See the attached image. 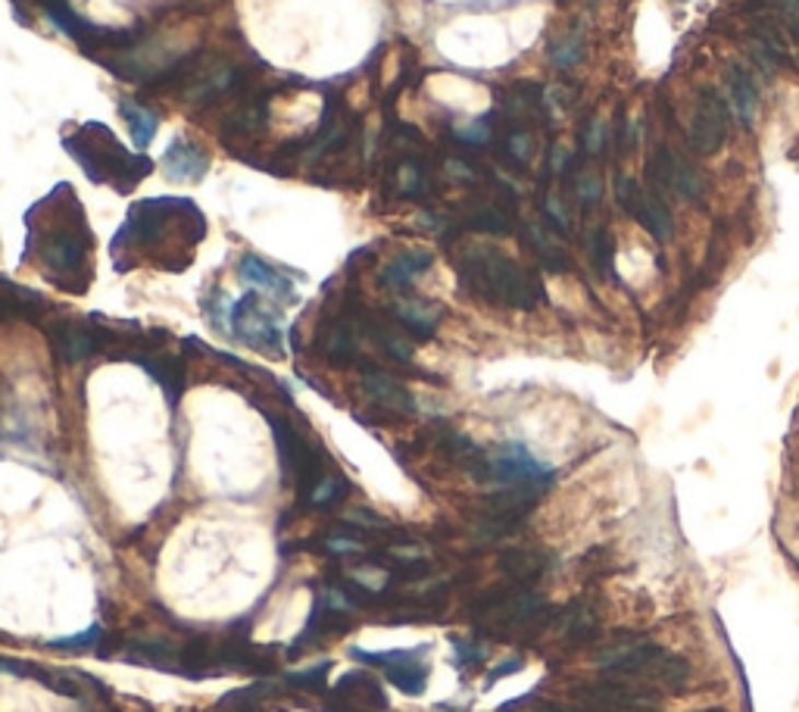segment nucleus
<instances>
[{
	"label": "nucleus",
	"mask_w": 799,
	"mask_h": 712,
	"mask_svg": "<svg viewBox=\"0 0 799 712\" xmlns=\"http://www.w3.org/2000/svg\"><path fill=\"white\" fill-rule=\"evenodd\" d=\"M91 244L85 210L69 185H57L28 210V247L57 288L85 294L91 284Z\"/></svg>",
	"instance_id": "nucleus-1"
},
{
	"label": "nucleus",
	"mask_w": 799,
	"mask_h": 712,
	"mask_svg": "<svg viewBox=\"0 0 799 712\" xmlns=\"http://www.w3.org/2000/svg\"><path fill=\"white\" fill-rule=\"evenodd\" d=\"M207 235V219L188 197H153L141 200L129 210L126 225L113 241V257L126 250L148 257L153 266L181 272L191 266L195 247Z\"/></svg>",
	"instance_id": "nucleus-2"
},
{
	"label": "nucleus",
	"mask_w": 799,
	"mask_h": 712,
	"mask_svg": "<svg viewBox=\"0 0 799 712\" xmlns=\"http://www.w3.org/2000/svg\"><path fill=\"white\" fill-rule=\"evenodd\" d=\"M456 272L469 294L497 306L534 310L543 301V284L538 276L497 247H462L456 257Z\"/></svg>",
	"instance_id": "nucleus-3"
},
{
	"label": "nucleus",
	"mask_w": 799,
	"mask_h": 712,
	"mask_svg": "<svg viewBox=\"0 0 799 712\" xmlns=\"http://www.w3.org/2000/svg\"><path fill=\"white\" fill-rule=\"evenodd\" d=\"M63 148L85 170L91 182L113 185L119 195H131L138 182H144L153 170L144 153L126 151L104 122H85L63 135Z\"/></svg>",
	"instance_id": "nucleus-4"
},
{
	"label": "nucleus",
	"mask_w": 799,
	"mask_h": 712,
	"mask_svg": "<svg viewBox=\"0 0 799 712\" xmlns=\"http://www.w3.org/2000/svg\"><path fill=\"white\" fill-rule=\"evenodd\" d=\"M600 669L622 675V678L625 675L627 678H641V681L659 685L666 691L681 688L691 678V669L684 660H678V656H671V653L656 647V644H647V641H631V644L609 647L600 656Z\"/></svg>",
	"instance_id": "nucleus-5"
},
{
	"label": "nucleus",
	"mask_w": 799,
	"mask_h": 712,
	"mask_svg": "<svg viewBox=\"0 0 799 712\" xmlns=\"http://www.w3.org/2000/svg\"><path fill=\"white\" fill-rule=\"evenodd\" d=\"M228 331L257 353L284 357V328L279 313L269 303H262L260 294H244L238 303L228 306Z\"/></svg>",
	"instance_id": "nucleus-6"
},
{
	"label": "nucleus",
	"mask_w": 799,
	"mask_h": 712,
	"mask_svg": "<svg viewBox=\"0 0 799 712\" xmlns=\"http://www.w3.org/2000/svg\"><path fill=\"white\" fill-rule=\"evenodd\" d=\"M360 310L353 301H346L331 319H325L319 328L316 347L331 366H353L363 360V328H360Z\"/></svg>",
	"instance_id": "nucleus-7"
},
{
	"label": "nucleus",
	"mask_w": 799,
	"mask_h": 712,
	"mask_svg": "<svg viewBox=\"0 0 799 712\" xmlns=\"http://www.w3.org/2000/svg\"><path fill=\"white\" fill-rule=\"evenodd\" d=\"M487 481H494L500 488H525V491L543 494L553 481V472L528 454L521 444H506V447H500V454L491 456Z\"/></svg>",
	"instance_id": "nucleus-8"
},
{
	"label": "nucleus",
	"mask_w": 799,
	"mask_h": 712,
	"mask_svg": "<svg viewBox=\"0 0 799 712\" xmlns=\"http://www.w3.org/2000/svg\"><path fill=\"white\" fill-rule=\"evenodd\" d=\"M350 656L385 672L390 685L400 688L403 693L419 697V693H425V688H428V675H432V669H428V663L422 660V650H378V653H372V650L353 647L350 650Z\"/></svg>",
	"instance_id": "nucleus-9"
},
{
	"label": "nucleus",
	"mask_w": 799,
	"mask_h": 712,
	"mask_svg": "<svg viewBox=\"0 0 799 712\" xmlns=\"http://www.w3.org/2000/svg\"><path fill=\"white\" fill-rule=\"evenodd\" d=\"M647 173L656 188H666V191L684 197V200H696L703 195V175L696 173V166L688 156L671 153L669 148H659L653 153Z\"/></svg>",
	"instance_id": "nucleus-10"
},
{
	"label": "nucleus",
	"mask_w": 799,
	"mask_h": 712,
	"mask_svg": "<svg viewBox=\"0 0 799 712\" xmlns=\"http://www.w3.org/2000/svg\"><path fill=\"white\" fill-rule=\"evenodd\" d=\"M731 131V113L728 104L715 94V91H703L700 107L693 113L691 122V144L693 151L715 153Z\"/></svg>",
	"instance_id": "nucleus-11"
},
{
	"label": "nucleus",
	"mask_w": 799,
	"mask_h": 712,
	"mask_svg": "<svg viewBox=\"0 0 799 712\" xmlns=\"http://www.w3.org/2000/svg\"><path fill=\"white\" fill-rule=\"evenodd\" d=\"M50 341L66 363H85L94 353H101L109 341H116V335L109 338V331L97 328V325L69 319V323H57L50 328Z\"/></svg>",
	"instance_id": "nucleus-12"
},
{
	"label": "nucleus",
	"mask_w": 799,
	"mask_h": 712,
	"mask_svg": "<svg viewBox=\"0 0 799 712\" xmlns=\"http://www.w3.org/2000/svg\"><path fill=\"white\" fill-rule=\"evenodd\" d=\"M363 390L368 394V400H372V407L378 412H385V416H393V419H407L415 412V400H412V394L393 375H388L385 369H375V366H366L363 372Z\"/></svg>",
	"instance_id": "nucleus-13"
},
{
	"label": "nucleus",
	"mask_w": 799,
	"mask_h": 712,
	"mask_svg": "<svg viewBox=\"0 0 799 712\" xmlns=\"http://www.w3.org/2000/svg\"><path fill=\"white\" fill-rule=\"evenodd\" d=\"M484 612L494 616V622L503 628H528L543 619L547 604L531 591H513V594H497L481 604Z\"/></svg>",
	"instance_id": "nucleus-14"
},
{
	"label": "nucleus",
	"mask_w": 799,
	"mask_h": 712,
	"mask_svg": "<svg viewBox=\"0 0 799 712\" xmlns=\"http://www.w3.org/2000/svg\"><path fill=\"white\" fill-rule=\"evenodd\" d=\"M334 700L350 710L360 712H388V693L368 672H346L334 685Z\"/></svg>",
	"instance_id": "nucleus-15"
},
{
	"label": "nucleus",
	"mask_w": 799,
	"mask_h": 712,
	"mask_svg": "<svg viewBox=\"0 0 799 712\" xmlns=\"http://www.w3.org/2000/svg\"><path fill=\"white\" fill-rule=\"evenodd\" d=\"M134 347H138V350L131 353V360H134L141 369H148L153 378L163 385V390L169 394V400L175 404V400L181 397V388H185V366H181L175 357L160 353V350L151 345H138V341H134Z\"/></svg>",
	"instance_id": "nucleus-16"
},
{
	"label": "nucleus",
	"mask_w": 799,
	"mask_h": 712,
	"mask_svg": "<svg viewBox=\"0 0 799 712\" xmlns=\"http://www.w3.org/2000/svg\"><path fill=\"white\" fill-rule=\"evenodd\" d=\"M390 319L400 325L410 338H415V341H428L434 331H437V325H440V310L428 301L407 297V301L393 303Z\"/></svg>",
	"instance_id": "nucleus-17"
},
{
	"label": "nucleus",
	"mask_w": 799,
	"mask_h": 712,
	"mask_svg": "<svg viewBox=\"0 0 799 712\" xmlns=\"http://www.w3.org/2000/svg\"><path fill=\"white\" fill-rule=\"evenodd\" d=\"M631 217L637 219L656 241H669L671 232H674V219H671V210L666 207V200L659 197V188H641Z\"/></svg>",
	"instance_id": "nucleus-18"
},
{
	"label": "nucleus",
	"mask_w": 799,
	"mask_h": 712,
	"mask_svg": "<svg viewBox=\"0 0 799 712\" xmlns=\"http://www.w3.org/2000/svg\"><path fill=\"white\" fill-rule=\"evenodd\" d=\"M240 279L247 281V284H254V288H262L266 294H275L279 301H287V303L297 301L291 279H287L284 272H279L275 266H269V262L260 257L240 259Z\"/></svg>",
	"instance_id": "nucleus-19"
},
{
	"label": "nucleus",
	"mask_w": 799,
	"mask_h": 712,
	"mask_svg": "<svg viewBox=\"0 0 799 712\" xmlns=\"http://www.w3.org/2000/svg\"><path fill=\"white\" fill-rule=\"evenodd\" d=\"M163 170H166V175H169L173 182H188V185H195V182H200V178L207 175L210 163H207V156L197 151L195 144L173 141L169 151L163 153Z\"/></svg>",
	"instance_id": "nucleus-20"
},
{
	"label": "nucleus",
	"mask_w": 799,
	"mask_h": 712,
	"mask_svg": "<svg viewBox=\"0 0 799 712\" xmlns=\"http://www.w3.org/2000/svg\"><path fill=\"white\" fill-rule=\"evenodd\" d=\"M432 269V254L425 250H403L400 257H393L381 272V281L390 291H410L415 281L422 279Z\"/></svg>",
	"instance_id": "nucleus-21"
},
{
	"label": "nucleus",
	"mask_w": 799,
	"mask_h": 712,
	"mask_svg": "<svg viewBox=\"0 0 799 712\" xmlns=\"http://www.w3.org/2000/svg\"><path fill=\"white\" fill-rule=\"evenodd\" d=\"M390 182H393V191L400 197H422L428 191V173H425V163L419 153H403L393 170H390Z\"/></svg>",
	"instance_id": "nucleus-22"
},
{
	"label": "nucleus",
	"mask_w": 799,
	"mask_h": 712,
	"mask_svg": "<svg viewBox=\"0 0 799 712\" xmlns=\"http://www.w3.org/2000/svg\"><path fill=\"white\" fill-rule=\"evenodd\" d=\"M728 91H731V104H735L737 119H740L743 126H750V122L756 119L759 87L756 82H753V75H750L743 66H735V69L728 72Z\"/></svg>",
	"instance_id": "nucleus-23"
},
{
	"label": "nucleus",
	"mask_w": 799,
	"mask_h": 712,
	"mask_svg": "<svg viewBox=\"0 0 799 712\" xmlns=\"http://www.w3.org/2000/svg\"><path fill=\"white\" fill-rule=\"evenodd\" d=\"M462 229L472 232H491V235H506L513 232V213L500 203H478L472 210H466V217L459 222Z\"/></svg>",
	"instance_id": "nucleus-24"
},
{
	"label": "nucleus",
	"mask_w": 799,
	"mask_h": 712,
	"mask_svg": "<svg viewBox=\"0 0 799 712\" xmlns=\"http://www.w3.org/2000/svg\"><path fill=\"white\" fill-rule=\"evenodd\" d=\"M119 113H122V116H126V122H129L131 138H134L138 151L151 148L153 135H156V129H160L156 113H151V109L144 107V104H138V101H119Z\"/></svg>",
	"instance_id": "nucleus-25"
},
{
	"label": "nucleus",
	"mask_w": 799,
	"mask_h": 712,
	"mask_svg": "<svg viewBox=\"0 0 799 712\" xmlns=\"http://www.w3.org/2000/svg\"><path fill=\"white\" fill-rule=\"evenodd\" d=\"M500 565H503V572L516 584L538 582L540 575H543V569H547L543 557L534 553V550H509V553H503Z\"/></svg>",
	"instance_id": "nucleus-26"
},
{
	"label": "nucleus",
	"mask_w": 799,
	"mask_h": 712,
	"mask_svg": "<svg viewBox=\"0 0 799 712\" xmlns=\"http://www.w3.org/2000/svg\"><path fill=\"white\" fill-rule=\"evenodd\" d=\"M528 244H531V250L538 254V259L550 269V272H565V269H568V254H565V247H562L560 241L550 235L547 229L531 225V229H528Z\"/></svg>",
	"instance_id": "nucleus-27"
},
{
	"label": "nucleus",
	"mask_w": 799,
	"mask_h": 712,
	"mask_svg": "<svg viewBox=\"0 0 799 712\" xmlns=\"http://www.w3.org/2000/svg\"><path fill=\"white\" fill-rule=\"evenodd\" d=\"M129 660L148 663V666H173L178 663V647L166 644V641H131L126 647Z\"/></svg>",
	"instance_id": "nucleus-28"
},
{
	"label": "nucleus",
	"mask_w": 799,
	"mask_h": 712,
	"mask_svg": "<svg viewBox=\"0 0 799 712\" xmlns=\"http://www.w3.org/2000/svg\"><path fill=\"white\" fill-rule=\"evenodd\" d=\"M331 672V663H319L316 669L294 672V675H284L281 685L284 691H325V678Z\"/></svg>",
	"instance_id": "nucleus-29"
},
{
	"label": "nucleus",
	"mask_w": 799,
	"mask_h": 712,
	"mask_svg": "<svg viewBox=\"0 0 799 712\" xmlns=\"http://www.w3.org/2000/svg\"><path fill=\"white\" fill-rule=\"evenodd\" d=\"M104 641V628L91 626L82 634H72V638H60V641H50L47 647L50 650H63V653H85V650H94L97 644Z\"/></svg>",
	"instance_id": "nucleus-30"
},
{
	"label": "nucleus",
	"mask_w": 799,
	"mask_h": 712,
	"mask_svg": "<svg viewBox=\"0 0 799 712\" xmlns=\"http://www.w3.org/2000/svg\"><path fill=\"white\" fill-rule=\"evenodd\" d=\"M590 257H594V266H597V269H600L603 276H609V272H612L615 244H612V235H609L606 229L594 232V237H590Z\"/></svg>",
	"instance_id": "nucleus-31"
},
{
	"label": "nucleus",
	"mask_w": 799,
	"mask_h": 712,
	"mask_svg": "<svg viewBox=\"0 0 799 712\" xmlns=\"http://www.w3.org/2000/svg\"><path fill=\"white\" fill-rule=\"evenodd\" d=\"M506 153H509L513 163L525 166V163L531 160V153H534V138H531L525 129L513 131V135L506 138Z\"/></svg>",
	"instance_id": "nucleus-32"
},
{
	"label": "nucleus",
	"mask_w": 799,
	"mask_h": 712,
	"mask_svg": "<svg viewBox=\"0 0 799 712\" xmlns=\"http://www.w3.org/2000/svg\"><path fill=\"white\" fill-rule=\"evenodd\" d=\"M594 616L590 612H584V609H575V612H568V622H565V634L568 638H575V641H587L590 634H594Z\"/></svg>",
	"instance_id": "nucleus-33"
},
{
	"label": "nucleus",
	"mask_w": 799,
	"mask_h": 712,
	"mask_svg": "<svg viewBox=\"0 0 799 712\" xmlns=\"http://www.w3.org/2000/svg\"><path fill=\"white\" fill-rule=\"evenodd\" d=\"M553 60H556V66H562V69L578 63V60H581V38H578V35L562 38V42L553 47Z\"/></svg>",
	"instance_id": "nucleus-34"
},
{
	"label": "nucleus",
	"mask_w": 799,
	"mask_h": 712,
	"mask_svg": "<svg viewBox=\"0 0 799 712\" xmlns=\"http://www.w3.org/2000/svg\"><path fill=\"white\" fill-rule=\"evenodd\" d=\"M491 135H494L491 119H478L475 126L456 131V138H459L462 144H487V141H491Z\"/></svg>",
	"instance_id": "nucleus-35"
},
{
	"label": "nucleus",
	"mask_w": 799,
	"mask_h": 712,
	"mask_svg": "<svg viewBox=\"0 0 799 712\" xmlns=\"http://www.w3.org/2000/svg\"><path fill=\"white\" fill-rule=\"evenodd\" d=\"M600 195H603V182H600L597 175H581V178H578V197H581L584 207L600 203Z\"/></svg>",
	"instance_id": "nucleus-36"
},
{
	"label": "nucleus",
	"mask_w": 799,
	"mask_h": 712,
	"mask_svg": "<svg viewBox=\"0 0 799 712\" xmlns=\"http://www.w3.org/2000/svg\"><path fill=\"white\" fill-rule=\"evenodd\" d=\"M454 647H456V660H459V666H472V663H481V660H484V650L475 647V644L454 641Z\"/></svg>",
	"instance_id": "nucleus-37"
},
{
	"label": "nucleus",
	"mask_w": 799,
	"mask_h": 712,
	"mask_svg": "<svg viewBox=\"0 0 799 712\" xmlns=\"http://www.w3.org/2000/svg\"><path fill=\"white\" fill-rule=\"evenodd\" d=\"M584 148H587V153L603 151V122H594V126H590Z\"/></svg>",
	"instance_id": "nucleus-38"
},
{
	"label": "nucleus",
	"mask_w": 799,
	"mask_h": 712,
	"mask_svg": "<svg viewBox=\"0 0 799 712\" xmlns=\"http://www.w3.org/2000/svg\"><path fill=\"white\" fill-rule=\"evenodd\" d=\"M519 669H521V660H509V666H503V669L491 672V678H487V681L494 685L497 678H503V675H513V672H519Z\"/></svg>",
	"instance_id": "nucleus-39"
},
{
	"label": "nucleus",
	"mask_w": 799,
	"mask_h": 712,
	"mask_svg": "<svg viewBox=\"0 0 799 712\" xmlns=\"http://www.w3.org/2000/svg\"><path fill=\"white\" fill-rule=\"evenodd\" d=\"M325 712H360V710H350V707H344V703H331V707H328Z\"/></svg>",
	"instance_id": "nucleus-40"
}]
</instances>
